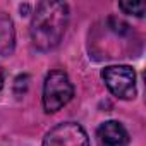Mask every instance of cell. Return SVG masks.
I'll use <instances>...</instances> for the list:
<instances>
[{"label": "cell", "mask_w": 146, "mask_h": 146, "mask_svg": "<svg viewBox=\"0 0 146 146\" xmlns=\"http://www.w3.org/2000/svg\"><path fill=\"white\" fill-rule=\"evenodd\" d=\"M67 23H69L67 4L52 2V0L40 2L36 5V11L33 12L31 28H29L33 45L41 52L53 50L60 43Z\"/></svg>", "instance_id": "obj_1"}, {"label": "cell", "mask_w": 146, "mask_h": 146, "mask_svg": "<svg viewBox=\"0 0 146 146\" xmlns=\"http://www.w3.org/2000/svg\"><path fill=\"white\" fill-rule=\"evenodd\" d=\"M102 79L112 95L120 100L136 98V72L129 65H108L102 70Z\"/></svg>", "instance_id": "obj_3"}, {"label": "cell", "mask_w": 146, "mask_h": 146, "mask_svg": "<svg viewBox=\"0 0 146 146\" xmlns=\"http://www.w3.org/2000/svg\"><path fill=\"white\" fill-rule=\"evenodd\" d=\"M119 7L125 12V14H131V16H136V17H143L144 16V2H120Z\"/></svg>", "instance_id": "obj_7"}, {"label": "cell", "mask_w": 146, "mask_h": 146, "mask_svg": "<svg viewBox=\"0 0 146 146\" xmlns=\"http://www.w3.org/2000/svg\"><path fill=\"white\" fill-rule=\"evenodd\" d=\"M41 146H90V139L78 122H62L46 132Z\"/></svg>", "instance_id": "obj_4"}, {"label": "cell", "mask_w": 146, "mask_h": 146, "mask_svg": "<svg viewBox=\"0 0 146 146\" xmlns=\"http://www.w3.org/2000/svg\"><path fill=\"white\" fill-rule=\"evenodd\" d=\"M98 141L103 146H125L129 143V132L117 120L103 122L96 131Z\"/></svg>", "instance_id": "obj_5"}, {"label": "cell", "mask_w": 146, "mask_h": 146, "mask_svg": "<svg viewBox=\"0 0 146 146\" xmlns=\"http://www.w3.org/2000/svg\"><path fill=\"white\" fill-rule=\"evenodd\" d=\"M74 96V86H72L69 76L64 70H52L45 78L43 84V108L46 113H55L62 107H65L70 98Z\"/></svg>", "instance_id": "obj_2"}, {"label": "cell", "mask_w": 146, "mask_h": 146, "mask_svg": "<svg viewBox=\"0 0 146 146\" xmlns=\"http://www.w3.org/2000/svg\"><path fill=\"white\" fill-rule=\"evenodd\" d=\"M16 48V29L9 14L0 11V55H12Z\"/></svg>", "instance_id": "obj_6"}, {"label": "cell", "mask_w": 146, "mask_h": 146, "mask_svg": "<svg viewBox=\"0 0 146 146\" xmlns=\"http://www.w3.org/2000/svg\"><path fill=\"white\" fill-rule=\"evenodd\" d=\"M2 86H4V72L0 69V90H2Z\"/></svg>", "instance_id": "obj_8"}]
</instances>
